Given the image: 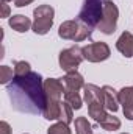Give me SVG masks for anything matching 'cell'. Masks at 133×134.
I'll return each instance as SVG.
<instances>
[{
	"instance_id": "obj_6",
	"label": "cell",
	"mask_w": 133,
	"mask_h": 134,
	"mask_svg": "<svg viewBox=\"0 0 133 134\" xmlns=\"http://www.w3.org/2000/svg\"><path fill=\"white\" fill-rule=\"evenodd\" d=\"M83 59H85L83 58V48L78 47V45H74L70 48L60 52L58 63H60V67L64 72H74V70L78 69V66L81 64Z\"/></svg>"
},
{
	"instance_id": "obj_7",
	"label": "cell",
	"mask_w": 133,
	"mask_h": 134,
	"mask_svg": "<svg viewBox=\"0 0 133 134\" xmlns=\"http://www.w3.org/2000/svg\"><path fill=\"white\" fill-rule=\"evenodd\" d=\"M117 19H119V9L111 0H105L103 6V17L99 24V28L103 34H113L117 27Z\"/></svg>"
},
{
	"instance_id": "obj_14",
	"label": "cell",
	"mask_w": 133,
	"mask_h": 134,
	"mask_svg": "<svg viewBox=\"0 0 133 134\" xmlns=\"http://www.w3.org/2000/svg\"><path fill=\"white\" fill-rule=\"evenodd\" d=\"M83 94H85V101L88 104L96 103V101H103V91L97 87L96 84H85Z\"/></svg>"
},
{
	"instance_id": "obj_4",
	"label": "cell",
	"mask_w": 133,
	"mask_h": 134,
	"mask_svg": "<svg viewBox=\"0 0 133 134\" xmlns=\"http://www.w3.org/2000/svg\"><path fill=\"white\" fill-rule=\"evenodd\" d=\"M91 34H93V30L85 24H81L80 20H66L58 28V36L61 39L74 41V42H81L91 37Z\"/></svg>"
},
{
	"instance_id": "obj_23",
	"label": "cell",
	"mask_w": 133,
	"mask_h": 134,
	"mask_svg": "<svg viewBox=\"0 0 133 134\" xmlns=\"http://www.w3.org/2000/svg\"><path fill=\"white\" fill-rule=\"evenodd\" d=\"M34 0H14V6H17V8H22V6H27V5H30V3H33Z\"/></svg>"
},
{
	"instance_id": "obj_20",
	"label": "cell",
	"mask_w": 133,
	"mask_h": 134,
	"mask_svg": "<svg viewBox=\"0 0 133 134\" xmlns=\"http://www.w3.org/2000/svg\"><path fill=\"white\" fill-rule=\"evenodd\" d=\"M32 72V67L27 61H16L14 63V75L17 76H22V75H27Z\"/></svg>"
},
{
	"instance_id": "obj_19",
	"label": "cell",
	"mask_w": 133,
	"mask_h": 134,
	"mask_svg": "<svg viewBox=\"0 0 133 134\" xmlns=\"http://www.w3.org/2000/svg\"><path fill=\"white\" fill-rule=\"evenodd\" d=\"M13 78H14V72H13L11 67L8 66L0 67V84H8Z\"/></svg>"
},
{
	"instance_id": "obj_17",
	"label": "cell",
	"mask_w": 133,
	"mask_h": 134,
	"mask_svg": "<svg viewBox=\"0 0 133 134\" xmlns=\"http://www.w3.org/2000/svg\"><path fill=\"white\" fill-rule=\"evenodd\" d=\"M99 125L103 130H106V131H116V130L121 128V120H119L117 117H114V115L106 114V117L100 122Z\"/></svg>"
},
{
	"instance_id": "obj_26",
	"label": "cell",
	"mask_w": 133,
	"mask_h": 134,
	"mask_svg": "<svg viewBox=\"0 0 133 134\" xmlns=\"http://www.w3.org/2000/svg\"><path fill=\"white\" fill-rule=\"evenodd\" d=\"M121 134H130V133H121Z\"/></svg>"
},
{
	"instance_id": "obj_8",
	"label": "cell",
	"mask_w": 133,
	"mask_h": 134,
	"mask_svg": "<svg viewBox=\"0 0 133 134\" xmlns=\"http://www.w3.org/2000/svg\"><path fill=\"white\" fill-rule=\"evenodd\" d=\"M110 55H111V50L105 42H93L83 47V58L89 63H102L108 59Z\"/></svg>"
},
{
	"instance_id": "obj_27",
	"label": "cell",
	"mask_w": 133,
	"mask_h": 134,
	"mask_svg": "<svg viewBox=\"0 0 133 134\" xmlns=\"http://www.w3.org/2000/svg\"><path fill=\"white\" fill-rule=\"evenodd\" d=\"M25 134H27V133H25Z\"/></svg>"
},
{
	"instance_id": "obj_9",
	"label": "cell",
	"mask_w": 133,
	"mask_h": 134,
	"mask_svg": "<svg viewBox=\"0 0 133 134\" xmlns=\"http://www.w3.org/2000/svg\"><path fill=\"white\" fill-rule=\"evenodd\" d=\"M119 104H122V112L127 120H133V86L122 87L119 91Z\"/></svg>"
},
{
	"instance_id": "obj_3",
	"label": "cell",
	"mask_w": 133,
	"mask_h": 134,
	"mask_svg": "<svg viewBox=\"0 0 133 134\" xmlns=\"http://www.w3.org/2000/svg\"><path fill=\"white\" fill-rule=\"evenodd\" d=\"M103 6L105 0H83L81 9L78 13V20L86 27H89L91 30L99 27L103 17Z\"/></svg>"
},
{
	"instance_id": "obj_15",
	"label": "cell",
	"mask_w": 133,
	"mask_h": 134,
	"mask_svg": "<svg viewBox=\"0 0 133 134\" xmlns=\"http://www.w3.org/2000/svg\"><path fill=\"white\" fill-rule=\"evenodd\" d=\"M60 122L63 123H72L74 122V108L67 103V101H61V109H60V117H58Z\"/></svg>"
},
{
	"instance_id": "obj_21",
	"label": "cell",
	"mask_w": 133,
	"mask_h": 134,
	"mask_svg": "<svg viewBox=\"0 0 133 134\" xmlns=\"http://www.w3.org/2000/svg\"><path fill=\"white\" fill-rule=\"evenodd\" d=\"M47 134H70V130H69V125L63 123V122H58L47 130Z\"/></svg>"
},
{
	"instance_id": "obj_25",
	"label": "cell",
	"mask_w": 133,
	"mask_h": 134,
	"mask_svg": "<svg viewBox=\"0 0 133 134\" xmlns=\"http://www.w3.org/2000/svg\"><path fill=\"white\" fill-rule=\"evenodd\" d=\"M2 2H11V0H2Z\"/></svg>"
},
{
	"instance_id": "obj_12",
	"label": "cell",
	"mask_w": 133,
	"mask_h": 134,
	"mask_svg": "<svg viewBox=\"0 0 133 134\" xmlns=\"http://www.w3.org/2000/svg\"><path fill=\"white\" fill-rule=\"evenodd\" d=\"M61 81L64 83V86H66V89L69 91H80L83 86H85V80H83V76L77 72V70H74V72H66V75L61 78Z\"/></svg>"
},
{
	"instance_id": "obj_2",
	"label": "cell",
	"mask_w": 133,
	"mask_h": 134,
	"mask_svg": "<svg viewBox=\"0 0 133 134\" xmlns=\"http://www.w3.org/2000/svg\"><path fill=\"white\" fill-rule=\"evenodd\" d=\"M66 86L61 78H47L44 80V92H45V106L42 111L44 119L57 120L60 117L61 97L64 95Z\"/></svg>"
},
{
	"instance_id": "obj_13",
	"label": "cell",
	"mask_w": 133,
	"mask_h": 134,
	"mask_svg": "<svg viewBox=\"0 0 133 134\" xmlns=\"http://www.w3.org/2000/svg\"><path fill=\"white\" fill-rule=\"evenodd\" d=\"M9 27L14 31H17V33H25V31L30 30V27H33V24H32V20L27 16L16 14V16H11L9 17Z\"/></svg>"
},
{
	"instance_id": "obj_5",
	"label": "cell",
	"mask_w": 133,
	"mask_h": 134,
	"mask_svg": "<svg viewBox=\"0 0 133 134\" xmlns=\"http://www.w3.org/2000/svg\"><path fill=\"white\" fill-rule=\"evenodd\" d=\"M55 9L50 5H39L33 11V30L36 34H47L53 25Z\"/></svg>"
},
{
	"instance_id": "obj_22",
	"label": "cell",
	"mask_w": 133,
	"mask_h": 134,
	"mask_svg": "<svg viewBox=\"0 0 133 134\" xmlns=\"http://www.w3.org/2000/svg\"><path fill=\"white\" fill-rule=\"evenodd\" d=\"M0 134H11V126L8 122H0Z\"/></svg>"
},
{
	"instance_id": "obj_24",
	"label": "cell",
	"mask_w": 133,
	"mask_h": 134,
	"mask_svg": "<svg viewBox=\"0 0 133 134\" xmlns=\"http://www.w3.org/2000/svg\"><path fill=\"white\" fill-rule=\"evenodd\" d=\"M2 17H9V6L6 2H2Z\"/></svg>"
},
{
	"instance_id": "obj_11",
	"label": "cell",
	"mask_w": 133,
	"mask_h": 134,
	"mask_svg": "<svg viewBox=\"0 0 133 134\" xmlns=\"http://www.w3.org/2000/svg\"><path fill=\"white\" fill-rule=\"evenodd\" d=\"M103 91V103H105V108L111 112H116L119 109V92L114 91L111 86H103L102 87Z\"/></svg>"
},
{
	"instance_id": "obj_18",
	"label": "cell",
	"mask_w": 133,
	"mask_h": 134,
	"mask_svg": "<svg viewBox=\"0 0 133 134\" xmlns=\"http://www.w3.org/2000/svg\"><path fill=\"white\" fill-rule=\"evenodd\" d=\"M64 101H67L74 109H80L83 106V100L80 98V95H78L77 91H69V89H66L64 91Z\"/></svg>"
},
{
	"instance_id": "obj_1",
	"label": "cell",
	"mask_w": 133,
	"mask_h": 134,
	"mask_svg": "<svg viewBox=\"0 0 133 134\" xmlns=\"http://www.w3.org/2000/svg\"><path fill=\"white\" fill-rule=\"evenodd\" d=\"M6 92L13 109L24 114H42L45 106V92L44 80L38 72H30L22 76L14 75L6 86Z\"/></svg>"
},
{
	"instance_id": "obj_10",
	"label": "cell",
	"mask_w": 133,
	"mask_h": 134,
	"mask_svg": "<svg viewBox=\"0 0 133 134\" xmlns=\"http://www.w3.org/2000/svg\"><path fill=\"white\" fill-rule=\"evenodd\" d=\"M116 48L125 58H132L133 56V34L130 31H124L119 36V39L116 41Z\"/></svg>"
},
{
	"instance_id": "obj_16",
	"label": "cell",
	"mask_w": 133,
	"mask_h": 134,
	"mask_svg": "<svg viewBox=\"0 0 133 134\" xmlns=\"http://www.w3.org/2000/svg\"><path fill=\"white\" fill-rule=\"evenodd\" d=\"M74 125H75V133L77 134H93V126L86 117H77L74 120Z\"/></svg>"
}]
</instances>
